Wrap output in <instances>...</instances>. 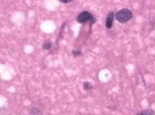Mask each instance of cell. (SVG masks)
<instances>
[{
    "label": "cell",
    "instance_id": "9",
    "mask_svg": "<svg viewBox=\"0 0 155 115\" xmlns=\"http://www.w3.org/2000/svg\"><path fill=\"white\" fill-rule=\"evenodd\" d=\"M60 2H63V4H68V2H71L72 0H59Z\"/></svg>",
    "mask_w": 155,
    "mask_h": 115
},
{
    "label": "cell",
    "instance_id": "4",
    "mask_svg": "<svg viewBox=\"0 0 155 115\" xmlns=\"http://www.w3.org/2000/svg\"><path fill=\"white\" fill-rule=\"evenodd\" d=\"M154 114V110H152V109H147V110H142L139 113V115H153Z\"/></svg>",
    "mask_w": 155,
    "mask_h": 115
},
{
    "label": "cell",
    "instance_id": "2",
    "mask_svg": "<svg viewBox=\"0 0 155 115\" xmlns=\"http://www.w3.org/2000/svg\"><path fill=\"white\" fill-rule=\"evenodd\" d=\"M77 21L79 23H87V22H89L91 24H94L96 22V19H95V16L91 12L84 11V12H81V13L78 14Z\"/></svg>",
    "mask_w": 155,
    "mask_h": 115
},
{
    "label": "cell",
    "instance_id": "3",
    "mask_svg": "<svg viewBox=\"0 0 155 115\" xmlns=\"http://www.w3.org/2000/svg\"><path fill=\"white\" fill-rule=\"evenodd\" d=\"M114 20H115V13L114 12H109L107 19H105V28L107 29H111L114 26Z\"/></svg>",
    "mask_w": 155,
    "mask_h": 115
},
{
    "label": "cell",
    "instance_id": "7",
    "mask_svg": "<svg viewBox=\"0 0 155 115\" xmlns=\"http://www.w3.org/2000/svg\"><path fill=\"white\" fill-rule=\"evenodd\" d=\"M29 113H30V114H42V112L38 110V109H36V108H31Z\"/></svg>",
    "mask_w": 155,
    "mask_h": 115
},
{
    "label": "cell",
    "instance_id": "6",
    "mask_svg": "<svg viewBox=\"0 0 155 115\" xmlns=\"http://www.w3.org/2000/svg\"><path fill=\"white\" fill-rule=\"evenodd\" d=\"M84 89L87 91V90H91V84L89 82H84Z\"/></svg>",
    "mask_w": 155,
    "mask_h": 115
},
{
    "label": "cell",
    "instance_id": "5",
    "mask_svg": "<svg viewBox=\"0 0 155 115\" xmlns=\"http://www.w3.org/2000/svg\"><path fill=\"white\" fill-rule=\"evenodd\" d=\"M51 47H52L51 42H45V43L43 44V48H44V50H51Z\"/></svg>",
    "mask_w": 155,
    "mask_h": 115
},
{
    "label": "cell",
    "instance_id": "1",
    "mask_svg": "<svg viewBox=\"0 0 155 115\" xmlns=\"http://www.w3.org/2000/svg\"><path fill=\"white\" fill-rule=\"evenodd\" d=\"M132 16H133V14L132 12L127 9V8H124V9H120V11H118L116 14H115V19L119 22V23H126V22H129L130 20L132 19Z\"/></svg>",
    "mask_w": 155,
    "mask_h": 115
},
{
    "label": "cell",
    "instance_id": "8",
    "mask_svg": "<svg viewBox=\"0 0 155 115\" xmlns=\"http://www.w3.org/2000/svg\"><path fill=\"white\" fill-rule=\"evenodd\" d=\"M73 55H74V57H77V55H81V52L80 51H73Z\"/></svg>",
    "mask_w": 155,
    "mask_h": 115
}]
</instances>
